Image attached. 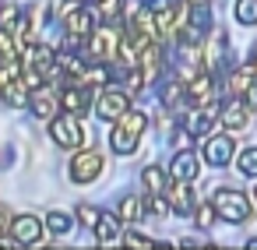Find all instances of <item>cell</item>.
Instances as JSON below:
<instances>
[{"label":"cell","instance_id":"6da1fadb","mask_svg":"<svg viewBox=\"0 0 257 250\" xmlns=\"http://www.w3.org/2000/svg\"><path fill=\"white\" fill-rule=\"evenodd\" d=\"M145 127H148V116L138 113V109H127V113L113 123V131H109V148H113L116 155H134V152H138V141H141V134H145Z\"/></svg>","mask_w":257,"mask_h":250},{"label":"cell","instance_id":"484cf974","mask_svg":"<svg viewBox=\"0 0 257 250\" xmlns=\"http://www.w3.org/2000/svg\"><path fill=\"white\" fill-rule=\"evenodd\" d=\"M123 243H127V246H141V250H145V246H152V239H148V236H141V232H123Z\"/></svg>","mask_w":257,"mask_h":250},{"label":"cell","instance_id":"9c48e42d","mask_svg":"<svg viewBox=\"0 0 257 250\" xmlns=\"http://www.w3.org/2000/svg\"><path fill=\"white\" fill-rule=\"evenodd\" d=\"M201 159H204L208 166H225V162L232 159V138H229V134L208 138V141L201 145Z\"/></svg>","mask_w":257,"mask_h":250},{"label":"cell","instance_id":"2e32d148","mask_svg":"<svg viewBox=\"0 0 257 250\" xmlns=\"http://www.w3.org/2000/svg\"><path fill=\"white\" fill-rule=\"evenodd\" d=\"M0 95H4L11 106H29V85L22 81V74H18V78H15V81H11L4 92H0Z\"/></svg>","mask_w":257,"mask_h":250},{"label":"cell","instance_id":"9a60e30c","mask_svg":"<svg viewBox=\"0 0 257 250\" xmlns=\"http://www.w3.org/2000/svg\"><path fill=\"white\" fill-rule=\"evenodd\" d=\"M95 239L102 243V246H113V243H120L123 239V232H120V215H99V222H95Z\"/></svg>","mask_w":257,"mask_h":250},{"label":"cell","instance_id":"30bf717a","mask_svg":"<svg viewBox=\"0 0 257 250\" xmlns=\"http://www.w3.org/2000/svg\"><path fill=\"white\" fill-rule=\"evenodd\" d=\"M11 232H15V239H18L22 246H32V243L43 239V222H39L36 215H18V218L11 222Z\"/></svg>","mask_w":257,"mask_h":250},{"label":"cell","instance_id":"d6986e66","mask_svg":"<svg viewBox=\"0 0 257 250\" xmlns=\"http://www.w3.org/2000/svg\"><path fill=\"white\" fill-rule=\"evenodd\" d=\"M116 215H120L123 222H138V218L145 215V208H141V201H138V197H123V201H120V208H116Z\"/></svg>","mask_w":257,"mask_h":250},{"label":"cell","instance_id":"f1b7e54d","mask_svg":"<svg viewBox=\"0 0 257 250\" xmlns=\"http://www.w3.org/2000/svg\"><path fill=\"white\" fill-rule=\"evenodd\" d=\"M0 229H4V211H0Z\"/></svg>","mask_w":257,"mask_h":250},{"label":"cell","instance_id":"e0dca14e","mask_svg":"<svg viewBox=\"0 0 257 250\" xmlns=\"http://www.w3.org/2000/svg\"><path fill=\"white\" fill-rule=\"evenodd\" d=\"M232 15L239 25H257V0H236Z\"/></svg>","mask_w":257,"mask_h":250},{"label":"cell","instance_id":"cb8c5ba5","mask_svg":"<svg viewBox=\"0 0 257 250\" xmlns=\"http://www.w3.org/2000/svg\"><path fill=\"white\" fill-rule=\"evenodd\" d=\"M78 218H81V225H85V229H95V222H99V211H95L92 204H78Z\"/></svg>","mask_w":257,"mask_h":250},{"label":"cell","instance_id":"83f0119b","mask_svg":"<svg viewBox=\"0 0 257 250\" xmlns=\"http://www.w3.org/2000/svg\"><path fill=\"white\" fill-rule=\"evenodd\" d=\"M246 67H250V71L257 74V50H253V57H250V64H246Z\"/></svg>","mask_w":257,"mask_h":250},{"label":"cell","instance_id":"ac0fdd59","mask_svg":"<svg viewBox=\"0 0 257 250\" xmlns=\"http://www.w3.org/2000/svg\"><path fill=\"white\" fill-rule=\"evenodd\" d=\"M141 180H145L148 194H162V190H166V176H162V169H159V166H145Z\"/></svg>","mask_w":257,"mask_h":250},{"label":"cell","instance_id":"7c38bea8","mask_svg":"<svg viewBox=\"0 0 257 250\" xmlns=\"http://www.w3.org/2000/svg\"><path fill=\"white\" fill-rule=\"evenodd\" d=\"M169 176H173V180H183V183H194V176H197V159H194L187 148H180V152L173 155V162H169Z\"/></svg>","mask_w":257,"mask_h":250},{"label":"cell","instance_id":"ba28073f","mask_svg":"<svg viewBox=\"0 0 257 250\" xmlns=\"http://www.w3.org/2000/svg\"><path fill=\"white\" fill-rule=\"evenodd\" d=\"M29 106H32V113H36L39 120H53V116L60 113V95H53V88L39 85V88H32Z\"/></svg>","mask_w":257,"mask_h":250},{"label":"cell","instance_id":"3957f363","mask_svg":"<svg viewBox=\"0 0 257 250\" xmlns=\"http://www.w3.org/2000/svg\"><path fill=\"white\" fill-rule=\"evenodd\" d=\"M50 138H53L60 148H81V141H85L81 120H78L74 113H67V116H53V120H50Z\"/></svg>","mask_w":257,"mask_h":250},{"label":"cell","instance_id":"8992f818","mask_svg":"<svg viewBox=\"0 0 257 250\" xmlns=\"http://www.w3.org/2000/svg\"><path fill=\"white\" fill-rule=\"evenodd\" d=\"M99 173H102V155H99V152L85 148V152H78V155L71 159V180H74V183H92Z\"/></svg>","mask_w":257,"mask_h":250},{"label":"cell","instance_id":"52a82bcc","mask_svg":"<svg viewBox=\"0 0 257 250\" xmlns=\"http://www.w3.org/2000/svg\"><path fill=\"white\" fill-rule=\"evenodd\" d=\"M120 32H113V29H99V32H92L88 36V50H92V57L95 60H116V50H120Z\"/></svg>","mask_w":257,"mask_h":250},{"label":"cell","instance_id":"8fae6325","mask_svg":"<svg viewBox=\"0 0 257 250\" xmlns=\"http://www.w3.org/2000/svg\"><path fill=\"white\" fill-rule=\"evenodd\" d=\"M92 25H95V18H92V11H85V8H71L67 18H64V29H67L71 39H88V36H92Z\"/></svg>","mask_w":257,"mask_h":250},{"label":"cell","instance_id":"277c9868","mask_svg":"<svg viewBox=\"0 0 257 250\" xmlns=\"http://www.w3.org/2000/svg\"><path fill=\"white\" fill-rule=\"evenodd\" d=\"M127 109H131V92H123V88H106L95 102L99 120H120Z\"/></svg>","mask_w":257,"mask_h":250},{"label":"cell","instance_id":"603a6c76","mask_svg":"<svg viewBox=\"0 0 257 250\" xmlns=\"http://www.w3.org/2000/svg\"><path fill=\"white\" fill-rule=\"evenodd\" d=\"M145 204H148L145 211H152V215H166V211H169V201H166L162 194H148V201H145Z\"/></svg>","mask_w":257,"mask_h":250},{"label":"cell","instance_id":"4fadbf2b","mask_svg":"<svg viewBox=\"0 0 257 250\" xmlns=\"http://www.w3.org/2000/svg\"><path fill=\"white\" fill-rule=\"evenodd\" d=\"M169 208L176 211V215H194V190H190V183H183V180H173V190H169Z\"/></svg>","mask_w":257,"mask_h":250},{"label":"cell","instance_id":"d4e9b609","mask_svg":"<svg viewBox=\"0 0 257 250\" xmlns=\"http://www.w3.org/2000/svg\"><path fill=\"white\" fill-rule=\"evenodd\" d=\"M95 8H99V15H102L106 22H113V18L120 15V0H95Z\"/></svg>","mask_w":257,"mask_h":250},{"label":"cell","instance_id":"7402d4cb","mask_svg":"<svg viewBox=\"0 0 257 250\" xmlns=\"http://www.w3.org/2000/svg\"><path fill=\"white\" fill-rule=\"evenodd\" d=\"M215 218H218L215 204H201V208H194V225H197V229H211Z\"/></svg>","mask_w":257,"mask_h":250},{"label":"cell","instance_id":"7a4b0ae2","mask_svg":"<svg viewBox=\"0 0 257 250\" xmlns=\"http://www.w3.org/2000/svg\"><path fill=\"white\" fill-rule=\"evenodd\" d=\"M211 204H215L218 218H225V222H232V225L250 218V204H246V197H243L239 190H232V187H222V190H215Z\"/></svg>","mask_w":257,"mask_h":250},{"label":"cell","instance_id":"f546056e","mask_svg":"<svg viewBox=\"0 0 257 250\" xmlns=\"http://www.w3.org/2000/svg\"><path fill=\"white\" fill-rule=\"evenodd\" d=\"M187 4H201V0H187Z\"/></svg>","mask_w":257,"mask_h":250},{"label":"cell","instance_id":"ffe728a7","mask_svg":"<svg viewBox=\"0 0 257 250\" xmlns=\"http://www.w3.org/2000/svg\"><path fill=\"white\" fill-rule=\"evenodd\" d=\"M46 229H50L53 236H67V232H71V215H64V211H50V215H46Z\"/></svg>","mask_w":257,"mask_h":250},{"label":"cell","instance_id":"5bb4252c","mask_svg":"<svg viewBox=\"0 0 257 250\" xmlns=\"http://www.w3.org/2000/svg\"><path fill=\"white\" fill-rule=\"evenodd\" d=\"M60 109L81 116V113L88 109V88H85V85H67V88L60 92Z\"/></svg>","mask_w":257,"mask_h":250},{"label":"cell","instance_id":"4316f807","mask_svg":"<svg viewBox=\"0 0 257 250\" xmlns=\"http://www.w3.org/2000/svg\"><path fill=\"white\" fill-rule=\"evenodd\" d=\"M239 99H243V102H246L250 109H257V81H253V85H250V88H246V92H243Z\"/></svg>","mask_w":257,"mask_h":250},{"label":"cell","instance_id":"5b68a950","mask_svg":"<svg viewBox=\"0 0 257 250\" xmlns=\"http://www.w3.org/2000/svg\"><path fill=\"white\" fill-rule=\"evenodd\" d=\"M218 123H222L229 134L246 131V127H250V106H246L243 99H229V102H222V106H218Z\"/></svg>","mask_w":257,"mask_h":250},{"label":"cell","instance_id":"44dd1931","mask_svg":"<svg viewBox=\"0 0 257 250\" xmlns=\"http://www.w3.org/2000/svg\"><path fill=\"white\" fill-rule=\"evenodd\" d=\"M236 169H239L243 176H257V145L239 152V159H236Z\"/></svg>","mask_w":257,"mask_h":250},{"label":"cell","instance_id":"4dcf8cb0","mask_svg":"<svg viewBox=\"0 0 257 250\" xmlns=\"http://www.w3.org/2000/svg\"><path fill=\"white\" fill-rule=\"evenodd\" d=\"M253 201H257V187H253Z\"/></svg>","mask_w":257,"mask_h":250}]
</instances>
